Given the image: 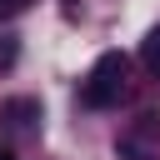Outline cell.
Returning a JSON list of instances; mask_svg holds the SVG:
<instances>
[{"instance_id":"cell-1","label":"cell","mask_w":160,"mask_h":160,"mask_svg":"<svg viewBox=\"0 0 160 160\" xmlns=\"http://www.w3.org/2000/svg\"><path fill=\"white\" fill-rule=\"evenodd\" d=\"M125 90H130V60L120 50H105V55H95L90 75L80 80V105L85 110H110V105L125 100Z\"/></svg>"},{"instance_id":"cell-2","label":"cell","mask_w":160,"mask_h":160,"mask_svg":"<svg viewBox=\"0 0 160 160\" xmlns=\"http://www.w3.org/2000/svg\"><path fill=\"white\" fill-rule=\"evenodd\" d=\"M155 135H160V115L150 110V115L135 120V130H125V135L115 140V155H120V160H160Z\"/></svg>"},{"instance_id":"cell-3","label":"cell","mask_w":160,"mask_h":160,"mask_svg":"<svg viewBox=\"0 0 160 160\" xmlns=\"http://www.w3.org/2000/svg\"><path fill=\"white\" fill-rule=\"evenodd\" d=\"M15 130H35L40 125V100L35 95H15V100H5V110H0Z\"/></svg>"},{"instance_id":"cell-4","label":"cell","mask_w":160,"mask_h":160,"mask_svg":"<svg viewBox=\"0 0 160 160\" xmlns=\"http://www.w3.org/2000/svg\"><path fill=\"white\" fill-rule=\"evenodd\" d=\"M140 65H145L150 75H160V25H155V30L140 40Z\"/></svg>"},{"instance_id":"cell-5","label":"cell","mask_w":160,"mask_h":160,"mask_svg":"<svg viewBox=\"0 0 160 160\" xmlns=\"http://www.w3.org/2000/svg\"><path fill=\"white\" fill-rule=\"evenodd\" d=\"M0 40H5V45H0V65H15V55H20L15 40H10V35H0Z\"/></svg>"},{"instance_id":"cell-6","label":"cell","mask_w":160,"mask_h":160,"mask_svg":"<svg viewBox=\"0 0 160 160\" xmlns=\"http://www.w3.org/2000/svg\"><path fill=\"white\" fill-rule=\"evenodd\" d=\"M0 160H15V150H5V145H0Z\"/></svg>"}]
</instances>
